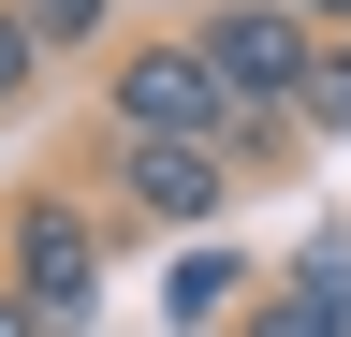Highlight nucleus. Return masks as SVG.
Listing matches in <instances>:
<instances>
[{
    "instance_id": "1",
    "label": "nucleus",
    "mask_w": 351,
    "mask_h": 337,
    "mask_svg": "<svg viewBox=\"0 0 351 337\" xmlns=\"http://www.w3.org/2000/svg\"><path fill=\"white\" fill-rule=\"evenodd\" d=\"M103 220H88V191H15L0 205V279H15V308L44 337H73L88 308H103Z\"/></svg>"
},
{
    "instance_id": "2",
    "label": "nucleus",
    "mask_w": 351,
    "mask_h": 337,
    "mask_svg": "<svg viewBox=\"0 0 351 337\" xmlns=\"http://www.w3.org/2000/svg\"><path fill=\"white\" fill-rule=\"evenodd\" d=\"M103 132H147V147H219V161H234V132H249V117L219 103V73H205V45H191V30H176V45L147 30V45H117V73H103Z\"/></svg>"
},
{
    "instance_id": "3",
    "label": "nucleus",
    "mask_w": 351,
    "mask_h": 337,
    "mask_svg": "<svg viewBox=\"0 0 351 337\" xmlns=\"http://www.w3.org/2000/svg\"><path fill=\"white\" fill-rule=\"evenodd\" d=\"M88 176L117 191V220H132V235H205L219 205L249 191L219 147H147V132H103V147H88Z\"/></svg>"
},
{
    "instance_id": "4",
    "label": "nucleus",
    "mask_w": 351,
    "mask_h": 337,
    "mask_svg": "<svg viewBox=\"0 0 351 337\" xmlns=\"http://www.w3.org/2000/svg\"><path fill=\"white\" fill-rule=\"evenodd\" d=\"M191 45H205L234 117H293L307 73H322V15H191Z\"/></svg>"
},
{
    "instance_id": "5",
    "label": "nucleus",
    "mask_w": 351,
    "mask_h": 337,
    "mask_svg": "<svg viewBox=\"0 0 351 337\" xmlns=\"http://www.w3.org/2000/svg\"><path fill=\"white\" fill-rule=\"evenodd\" d=\"M293 293H307V308H322L337 337H351V220H322V235H293V264H278Z\"/></svg>"
},
{
    "instance_id": "6",
    "label": "nucleus",
    "mask_w": 351,
    "mask_h": 337,
    "mask_svg": "<svg viewBox=\"0 0 351 337\" xmlns=\"http://www.w3.org/2000/svg\"><path fill=\"white\" fill-rule=\"evenodd\" d=\"M117 15H132V0H15V30H29L44 59H88V45H103Z\"/></svg>"
},
{
    "instance_id": "7",
    "label": "nucleus",
    "mask_w": 351,
    "mask_h": 337,
    "mask_svg": "<svg viewBox=\"0 0 351 337\" xmlns=\"http://www.w3.org/2000/svg\"><path fill=\"white\" fill-rule=\"evenodd\" d=\"M293 132H307V147H351V45H322V73H307V103H293Z\"/></svg>"
},
{
    "instance_id": "8",
    "label": "nucleus",
    "mask_w": 351,
    "mask_h": 337,
    "mask_svg": "<svg viewBox=\"0 0 351 337\" xmlns=\"http://www.w3.org/2000/svg\"><path fill=\"white\" fill-rule=\"evenodd\" d=\"M234 337H337V323H322V308H307V293H293V279H263V293H249V308H234Z\"/></svg>"
},
{
    "instance_id": "9",
    "label": "nucleus",
    "mask_w": 351,
    "mask_h": 337,
    "mask_svg": "<svg viewBox=\"0 0 351 337\" xmlns=\"http://www.w3.org/2000/svg\"><path fill=\"white\" fill-rule=\"evenodd\" d=\"M29 73H44V45H29L15 15H0V103H29Z\"/></svg>"
},
{
    "instance_id": "10",
    "label": "nucleus",
    "mask_w": 351,
    "mask_h": 337,
    "mask_svg": "<svg viewBox=\"0 0 351 337\" xmlns=\"http://www.w3.org/2000/svg\"><path fill=\"white\" fill-rule=\"evenodd\" d=\"M205 15H307V0H205Z\"/></svg>"
},
{
    "instance_id": "11",
    "label": "nucleus",
    "mask_w": 351,
    "mask_h": 337,
    "mask_svg": "<svg viewBox=\"0 0 351 337\" xmlns=\"http://www.w3.org/2000/svg\"><path fill=\"white\" fill-rule=\"evenodd\" d=\"M307 15H322V45H351V0H307Z\"/></svg>"
},
{
    "instance_id": "12",
    "label": "nucleus",
    "mask_w": 351,
    "mask_h": 337,
    "mask_svg": "<svg viewBox=\"0 0 351 337\" xmlns=\"http://www.w3.org/2000/svg\"><path fill=\"white\" fill-rule=\"evenodd\" d=\"M0 337H44V323H29V308H15V279H0Z\"/></svg>"
},
{
    "instance_id": "13",
    "label": "nucleus",
    "mask_w": 351,
    "mask_h": 337,
    "mask_svg": "<svg viewBox=\"0 0 351 337\" xmlns=\"http://www.w3.org/2000/svg\"><path fill=\"white\" fill-rule=\"evenodd\" d=\"M0 15H15V0H0Z\"/></svg>"
}]
</instances>
